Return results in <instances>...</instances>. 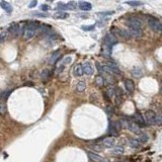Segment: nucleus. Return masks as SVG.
<instances>
[{
	"mask_svg": "<svg viewBox=\"0 0 162 162\" xmlns=\"http://www.w3.org/2000/svg\"><path fill=\"white\" fill-rule=\"evenodd\" d=\"M71 61H72V58L71 57L64 58V59H63V60L61 61L59 64H58L57 69H56V72H57V73H60V72H62V70L65 68V66H66L67 64H69V63L71 62Z\"/></svg>",
	"mask_w": 162,
	"mask_h": 162,
	"instance_id": "6",
	"label": "nucleus"
},
{
	"mask_svg": "<svg viewBox=\"0 0 162 162\" xmlns=\"http://www.w3.org/2000/svg\"><path fill=\"white\" fill-rule=\"evenodd\" d=\"M132 74H133V76H135L136 78H140L142 77L143 75V71H142V69L139 68V67H135V68L132 70Z\"/></svg>",
	"mask_w": 162,
	"mask_h": 162,
	"instance_id": "21",
	"label": "nucleus"
},
{
	"mask_svg": "<svg viewBox=\"0 0 162 162\" xmlns=\"http://www.w3.org/2000/svg\"><path fill=\"white\" fill-rule=\"evenodd\" d=\"M134 120H135V123H137L140 127H144L145 124H147L146 121H145V118L141 115V113H139V111H137V113H135V115H134Z\"/></svg>",
	"mask_w": 162,
	"mask_h": 162,
	"instance_id": "8",
	"label": "nucleus"
},
{
	"mask_svg": "<svg viewBox=\"0 0 162 162\" xmlns=\"http://www.w3.org/2000/svg\"><path fill=\"white\" fill-rule=\"evenodd\" d=\"M115 94H117V97H118V98L122 97V96H123V90L118 87V88L115 89Z\"/></svg>",
	"mask_w": 162,
	"mask_h": 162,
	"instance_id": "36",
	"label": "nucleus"
},
{
	"mask_svg": "<svg viewBox=\"0 0 162 162\" xmlns=\"http://www.w3.org/2000/svg\"><path fill=\"white\" fill-rule=\"evenodd\" d=\"M53 17L55 19H65V18L68 17V13L66 12H62V11H59V12H56L53 15Z\"/></svg>",
	"mask_w": 162,
	"mask_h": 162,
	"instance_id": "20",
	"label": "nucleus"
},
{
	"mask_svg": "<svg viewBox=\"0 0 162 162\" xmlns=\"http://www.w3.org/2000/svg\"><path fill=\"white\" fill-rule=\"evenodd\" d=\"M85 89H86V83L84 81H79L77 83V85H76V90L78 92H83Z\"/></svg>",
	"mask_w": 162,
	"mask_h": 162,
	"instance_id": "23",
	"label": "nucleus"
},
{
	"mask_svg": "<svg viewBox=\"0 0 162 162\" xmlns=\"http://www.w3.org/2000/svg\"><path fill=\"white\" fill-rule=\"evenodd\" d=\"M82 29L83 31H93L94 29H95V25H82Z\"/></svg>",
	"mask_w": 162,
	"mask_h": 162,
	"instance_id": "29",
	"label": "nucleus"
},
{
	"mask_svg": "<svg viewBox=\"0 0 162 162\" xmlns=\"http://www.w3.org/2000/svg\"><path fill=\"white\" fill-rule=\"evenodd\" d=\"M113 11H111V12H100V15H109V14H113Z\"/></svg>",
	"mask_w": 162,
	"mask_h": 162,
	"instance_id": "39",
	"label": "nucleus"
},
{
	"mask_svg": "<svg viewBox=\"0 0 162 162\" xmlns=\"http://www.w3.org/2000/svg\"><path fill=\"white\" fill-rule=\"evenodd\" d=\"M156 125H158V126H162V113L157 115V118H156Z\"/></svg>",
	"mask_w": 162,
	"mask_h": 162,
	"instance_id": "34",
	"label": "nucleus"
},
{
	"mask_svg": "<svg viewBox=\"0 0 162 162\" xmlns=\"http://www.w3.org/2000/svg\"><path fill=\"white\" fill-rule=\"evenodd\" d=\"M41 9H42L43 11H48V10H50V6L49 5L43 4L42 6H41Z\"/></svg>",
	"mask_w": 162,
	"mask_h": 162,
	"instance_id": "38",
	"label": "nucleus"
},
{
	"mask_svg": "<svg viewBox=\"0 0 162 162\" xmlns=\"http://www.w3.org/2000/svg\"><path fill=\"white\" fill-rule=\"evenodd\" d=\"M10 93H11V90L3 91L2 94H1V98H2V101H4V100L6 99V98L8 97L9 95H10Z\"/></svg>",
	"mask_w": 162,
	"mask_h": 162,
	"instance_id": "30",
	"label": "nucleus"
},
{
	"mask_svg": "<svg viewBox=\"0 0 162 162\" xmlns=\"http://www.w3.org/2000/svg\"><path fill=\"white\" fill-rule=\"evenodd\" d=\"M127 23L129 27H134V29H142V21L139 18L136 17H130L127 20Z\"/></svg>",
	"mask_w": 162,
	"mask_h": 162,
	"instance_id": "5",
	"label": "nucleus"
},
{
	"mask_svg": "<svg viewBox=\"0 0 162 162\" xmlns=\"http://www.w3.org/2000/svg\"><path fill=\"white\" fill-rule=\"evenodd\" d=\"M115 31H117V33H119V36H121L124 39H127V40L132 37L130 31H126V29H115Z\"/></svg>",
	"mask_w": 162,
	"mask_h": 162,
	"instance_id": "14",
	"label": "nucleus"
},
{
	"mask_svg": "<svg viewBox=\"0 0 162 162\" xmlns=\"http://www.w3.org/2000/svg\"><path fill=\"white\" fill-rule=\"evenodd\" d=\"M17 29H18V25H11V27H9V31H10V33H17Z\"/></svg>",
	"mask_w": 162,
	"mask_h": 162,
	"instance_id": "35",
	"label": "nucleus"
},
{
	"mask_svg": "<svg viewBox=\"0 0 162 162\" xmlns=\"http://www.w3.org/2000/svg\"><path fill=\"white\" fill-rule=\"evenodd\" d=\"M76 6H77V4H76L75 1H70V2H68L66 5L65 4H59V8H64V9H71V10H73V9L76 8Z\"/></svg>",
	"mask_w": 162,
	"mask_h": 162,
	"instance_id": "15",
	"label": "nucleus"
},
{
	"mask_svg": "<svg viewBox=\"0 0 162 162\" xmlns=\"http://www.w3.org/2000/svg\"><path fill=\"white\" fill-rule=\"evenodd\" d=\"M127 125H128V129L130 130V131H132L133 133L135 134H142L141 133V129H140V126L137 124V123H127Z\"/></svg>",
	"mask_w": 162,
	"mask_h": 162,
	"instance_id": "10",
	"label": "nucleus"
},
{
	"mask_svg": "<svg viewBox=\"0 0 162 162\" xmlns=\"http://www.w3.org/2000/svg\"><path fill=\"white\" fill-rule=\"evenodd\" d=\"M88 157L93 162H109V160L105 159L103 157H101V156L97 155L95 153H92V152H88Z\"/></svg>",
	"mask_w": 162,
	"mask_h": 162,
	"instance_id": "9",
	"label": "nucleus"
},
{
	"mask_svg": "<svg viewBox=\"0 0 162 162\" xmlns=\"http://www.w3.org/2000/svg\"><path fill=\"white\" fill-rule=\"evenodd\" d=\"M107 95H109V97H113V96L115 94V89H113V87H109V88H107Z\"/></svg>",
	"mask_w": 162,
	"mask_h": 162,
	"instance_id": "32",
	"label": "nucleus"
},
{
	"mask_svg": "<svg viewBox=\"0 0 162 162\" xmlns=\"http://www.w3.org/2000/svg\"><path fill=\"white\" fill-rule=\"evenodd\" d=\"M129 144L130 146L133 147V148H139V146H140V141L137 140V139H130Z\"/></svg>",
	"mask_w": 162,
	"mask_h": 162,
	"instance_id": "24",
	"label": "nucleus"
},
{
	"mask_svg": "<svg viewBox=\"0 0 162 162\" xmlns=\"http://www.w3.org/2000/svg\"><path fill=\"white\" fill-rule=\"evenodd\" d=\"M130 33L132 36L134 37H141L142 36V29H134V27H130Z\"/></svg>",
	"mask_w": 162,
	"mask_h": 162,
	"instance_id": "22",
	"label": "nucleus"
},
{
	"mask_svg": "<svg viewBox=\"0 0 162 162\" xmlns=\"http://www.w3.org/2000/svg\"><path fill=\"white\" fill-rule=\"evenodd\" d=\"M148 25L150 27V29L154 31L160 33L162 31V23L156 18H149L148 19Z\"/></svg>",
	"mask_w": 162,
	"mask_h": 162,
	"instance_id": "3",
	"label": "nucleus"
},
{
	"mask_svg": "<svg viewBox=\"0 0 162 162\" xmlns=\"http://www.w3.org/2000/svg\"><path fill=\"white\" fill-rule=\"evenodd\" d=\"M118 44V41H117V39L115 38V36L113 35H111V33H109V35H107L105 38V49L109 51V53L111 54V48H113V46H115V45Z\"/></svg>",
	"mask_w": 162,
	"mask_h": 162,
	"instance_id": "2",
	"label": "nucleus"
},
{
	"mask_svg": "<svg viewBox=\"0 0 162 162\" xmlns=\"http://www.w3.org/2000/svg\"><path fill=\"white\" fill-rule=\"evenodd\" d=\"M4 38H5V33H1V42H3V41H4Z\"/></svg>",
	"mask_w": 162,
	"mask_h": 162,
	"instance_id": "40",
	"label": "nucleus"
},
{
	"mask_svg": "<svg viewBox=\"0 0 162 162\" xmlns=\"http://www.w3.org/2000/svg\"><path fill=\"white\" fill-rule=\"evenodd\" d=\"M83 68H84V74H86V75H92L94 72L93 68H92V66H91L90 63L86 62L84 65H83Z\"/></svg>",
	"mask_w": 162,
	"mask_h": 162,
	"instance_id": "16",
	"label": "nucleus"
},
{
	"mask_svg": "<svg viewBox=\"0 0 162 162\" xmlns=\"http://www.w3.org/2000/svg\"><path fill=\"white\" fill-rule=\"evenodd\" d=\"M36 31H37V27H35L33 25H27L22 33V36H23V39L27 41L31 40L35 37L36 35Z\"/></svg>",
	"mask_w": 162,
	"mask_h": 162,
	"instance_id": "1",
	"label": "nucleus"
},
{
	"mask_svg": "<svg viewBox=\"0 0 162 162\" xmlns=\"http://www.w3.org/2000/svg\"><path fill=\"white\" fill-rule=\"evenodd\" d=\"M79 8L83 11H88L92 8V5L89 2H80L79 3Z\"/></svg>",
	"mask_w": 162,
	"mask_h": 162,
	"instance_id": "19",
	"label": "nucleus"
},
{
	"mask_svg": "<svg viewBox=\"0 0 162 162\" xmlns=\"http://www.w3.org/2000/svg\"><path fill=\"white\" fill-rule=\"evenodd\" d=\"M125 87H126L127 91H129L130 93L134 92L135 90V84L131 79H126L125 80Z\"/></svg>",
	"mask_w": 162,
	"mask_h": 162,
	"instance_id": "12",
	"label": "nucleus"
},
{
	"mask_svg": "<svg viewBox=\"0 0 162 162\" xmlns=\"http://www.w3.org/2000/svg\"><path fill=\"white\" fill-rule=\"evenodd\" d=\"M138 140L140 141V143H146L147 141L149 140V136L147 135V134L145 133H142L140 134V136H139V139Z\"/></svg>",
	"mask_w": 162,
	"mask_h": 162,
	"instance_id": "25",
	"label": "nucleus"
},
{
	"mask_svg": "<svg viewBox=\"0 0 162 162\" xmlns=\"http://www.w3.org/2000/svg\"><path fill=\"white\" fill-rule=\"evenodd\" d=\"M127 4L130 5V6H141V5H143V2H140V1H128Z\"/></svg>",
	"mask_w": 162,
	"mask_h": 162,
	"instance_id": "28",
	"label": "nucleus"
},
{
	"mask_svg": "<svg viewBox=\"0 0 162 162\" xmlns=\"http://www.w3.org/2000/svg\"><path fill=\"white\" fill-rule=\"evenodd\" d=\"M60 57H61L60 51H57V52H55V53H53V55H52L51 58H50V64H55V63L60 59Z\"/></svg>",
	"mask_w": 162,
	"mask_h": 162,
	"instance_id": "18",
	"label": "nucleus"
},
{
	"mask_svg": "<svg viewBox=\"0 0 162 162\" xmlns=\"http://www.w3.org/2000/svg\"><path fill=\"white\" fill-rule=\"evenodd\" d=\"M36 15H39V16H47L48 14H44V13H36Z\"/></svg>",
	"mask_w": 162,
	"mask_h": 162,
	"instance_id": "41",
	"label": "nucleus"
},
{
	"mask_svg": "<svg viewBox=\"0 0 162 162\" xmlns=\"http://www.w3.org/2000/svg\"><path fill=\"white\" fill-rule=\"evenodd\" d=\"M161 94H162V86H161Z\"/></svg>",
	"mask_w": 162,
	"mask_h": 162,
	"instance_id": "43",
	"label": "nucleus"
},
{
	"mask_svg": "<svg viewBox=\"0 0 162 162\" xmlns=\"http://www.w3.org/2000/svg\"><path fill=\"white\" fill-rule=\"evenodd\" d=\"M5 111H6V107H5V105H4V101L1 102V105H0V113L1 115H5Z\"/></svg>",
	"mask_w": 162,
	"mask_h": 162,
	"instance_id": "33",
	"label": "nucleus"
},
{
	"mask_svg": "<svg viewBox=\"0 0 162 162\" xmlns=\"http://www.w3.org/2000/svg\"><path fill=\"white\" fill-rule=\"evenodd\" d=\"M95 83L97 86H102V85L105 84V79H103V77H102V76H97V77L95 78Z\"/></svg>",
	"mask_w": 162,
	"mask_h": 162,
	"instance_id": "26",
	"label": "nucleus"
},
{
	"mask_svg": "<svg viewBox=\"0 0 162 162\" xmlns=\"http://www.w3.org/2000/svg\"><path fill=\"white\" fill-rule=\"evenodd\" d=\"M48 1H50V2H52V1H54V0H48Z\"/></svg>",
	"mask_w": 162,
	"mask_h": 162,
	"instance_id": "42",
	"label": "nucleus"
},
{
	"mask_svg": "<svg viewBox=\"0 0 162 162\" xmlns=\"http://www.w3.org/2000/svg\"><path fill=\"white\" fill-rule=\"evenodd\" d=\"M37 4H38V1H37V0H33V1L29 3V8H33V7H36Z\"/></svg>",
	"mask_w": 162,
	"mask_h": 162,
	"instance_id": "37",
	"label": "nucleus"
},
{
	"mask_svg": "<svg viewBox=\"0 0 162 162\" xmlns=\"http://www.w3.org/2000/svg\"><path fill=\"white\" fill-rule=\"evenodd\" d=\"M123 152H124V148H123V147H115V148L113 149V153L122 154Z\"/></svg>",
	"mask_w": 162,
	"mask_h": 162,
	"instance_id": "31",
	"label": "nucleus"
},
{
	"mask_svg": "<svg viewBox=\"0 0 162 162\" xmlns=\"http://www.w3.org/2000/svg\"><path fill=\"white\" fill-rule=\"evenodd\" d=\"M144 118H145V121H146V123L148 125H154V124H156V118H157V115H156L153 111L149 109V111H146Z\"/></svg>",
	"mask_w": 162,
	"mask_h": 162,
	"instance_id": "4",
	"label": "nucleus"
},
{
	"mask_svg": "<svg viewBox=\"0 0 162 162\" xmlns=\"http://www.w3.org/2000/svg\"><path fill=\"white\" fill-rule=\"evenodd\" d=\"M115 138L113 137H107V138H105V139H103L100 144H101L103 147H105V148H111V147L115 146Z\"/></svg>",
	"mask_w": 162,
	"mask_h": 162,
	"instance_id": "7",
	"label": "nucleus"
},
{
	"mask_svg": "<svg viewBox=\"0 0 162 162\" xmlns=\"http://www.w3.org/2000/svg\"><path fill=\"white\" fill-rule=\"evenodd\" d=\"M41 77H42V79L44 80V81H46L47 79H49V77H50V71L49 70H44V71L42 72Z\"/></svg>",
	"mask_w": 162,
	"mask_h": 162,
	"instance_id": "27",
	"label": "nucleus"
},
{
	"mask_svg": "<svg viewBox=\"0 0 162 162\" xmlns=\"http://www.w3.org/2000/svg\"><path fill=\"white\" fill-rule=\"evenodd\" d=\"M107 65L109 66V68L111 70V73H113V74H121V70L119 69V67L117 66V65H115V63L109 62Z\"/></svg>",
	"mask_w": 162,
	"mask_h": 162,
	"instance_id": "17",
	"label": "nucleus"
},
{
	"mask_svg": "<svg viewBox=\"0 0 162 162\" xmlns=\"http://www.w3.org/2000/svg\"><path fill=\"white\" fill-rule=\"evenodd\" d=\"M0 6H1V8H2L3 10L6 11L7 13H11V12H12V6H11V4H9L8 2H6L4 0H1V1H0Z\"/></svg>",
	"mask_w": 162,
	"mask_h": 162,
	"instance_id": "13",
	"label": "nucleus"
},
{
	"mask_svg": "<svg viewBox=\"0 0 162 162\" xmlns=\"http://www.w3.org/2000/svg\"><path fill=\"white\" fill-rule=\"evenodd\" d=\"M73 73L75 76L77 77H80V76H82L84 74V68H83V65L81 64H77L73 69Z\"/></svg>",
	"mask_w": 162,
	"mask_h": 162,
	"instance_id": "11",
	"label": "nucleus"
}]
</instances>
